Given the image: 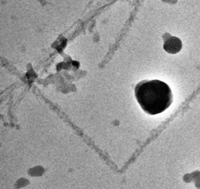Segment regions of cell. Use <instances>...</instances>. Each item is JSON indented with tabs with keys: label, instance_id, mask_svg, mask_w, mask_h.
<instances>
[{
	"label": "cell",
	"instance_id": "6da1fadb",
	"mask_svg": "<svg viewBox=\"0 0 200 189\" xmlns=\"http://www.w3.org/2000/svg\"><path fill=\"white\" fill-rule=\"evenodd\" d=\"M135 94L142 110L150 115L163 112L173 103V94L169 85L158 80L138 83Z\"/></svg>",
	"mask_w": 200,
	"mask_h": 189
},
{
	"label": "cell",
	"instance_id": "277c9868",
	"mask_svg": "<svg viewBox=\"0 0 200 189\" xmlns=\"http://www.w3.org/2000/svg\"><path fill=\"white\" fill-rule=\"evenodd\" d=\"M28 184V180L25 179H21L17 182V186L19 187H23Z\"/></svg>",
	"mask_w": 200,
	"mask_h": 189
},
{
	"label": "cell",
	"instance_id": "7a4b0ae2",
	"mask_svg": "<svg viewBox=\"0 0 200 189\" xmlns=\"http://www.w3.org/2000/svg\"><path fill=\"white\" fill-rule=\"evenodd\" d=\"M163 48L169 54H176L180 51L182 43L180 39L175 37H170L165 41Z\"/></svg>",
	"mask_w": 200,
	"mask_h": 189
},
{
	"label": "cell",
	"instance_id": "3957f363",
	"mask_svg": "<svg viewBox=\"0 0 200 189\" xmlns=\"http://www.w3.org/2000/svg\"><path fill=\"white\" fill-rule=\"evenodd\" d=\"M44 172V169L40 166H37L32 168L30 170V174L32 176H35V177H38L42 175V174Z\"/></svg>",
	"mask_w": 200,
	"mask_h": 189
}]
</instances>
